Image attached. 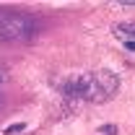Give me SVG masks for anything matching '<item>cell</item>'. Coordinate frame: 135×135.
Wrapping results in <instances>:
<instances>
[{"mask_svg": "<svg viewBox=\"0 0 135 135\" xmlns=\"http://www.w3.org/2000/svg\"><path fill=\"white\" fill-rule=\"evenodd\" d=\"M62 96L70 101H88V104H104V101L114 99L119 91V78L114 70L109 68H99L91 73H81V75H70L68 81L60 86Z\"/></svg>", "mask_w": 135, "mask_h": 135, "instance_id": "1", "label": "cell"}, {"mask_svg": "<svg viewBox=\"0 0 135 135\" xmlns=\"http://www.w3.org/2000/svg\"><path fill=\"white\" fill-rule=\"evenodd\" d=\"M36 34V21L18 11H0V42H23Z\"/></svg>", "mask_w": 135, "mask_h": 135, "instance_id": "2", "label": "cell"}, {"mask_svg": "<svg viewBox=\"0 0 135 135\" xmlns=\"http://www.w3.org/2000/svg\"><path fill=\"white\" fill-rule=\"evenodd\" d=\"M114 34L119 39H125V42H135V23H117Z\"/></svg>", "mask_w": 135, "mask_h": 135, "instance_id": "3", "label": "cell"}, {"mask_svg": "<svg viewBox=\"0 0 135 135\" xmlns=\"http://www.w3.org/2000/svg\"><path fill=\"white\" fill-rule=\"evenodd\" d=\"M21 130H26V125H23V122H16V125H11V127H5V135H18Z\"/></svg>", "mask_w": 135, "mask_h": 135, "instance_id": "4", "label": "cell"}, {"mask_svg": "<svg viewBox=\"0 0 135 135\" xmlns=\"http://www.w3.org/2000/svg\"><path fill=\"white\" fill-rule=\"evenodd\" d=\"M96 133H99V135H117L119 130L114 127V125H101V127L96 130Z\"/></svg>", "mask_w": 135, "mask_h": 135, "instance_id": "5", "label": "cell"}, {"mask_svg": "<svg viewBox=\"0 0 135 135\" xmlns=\"http://www.w3.org/2000/svg\"><path fill=\"white\" fill-rule=\"evenodd\" d=\"M119 5H130V8H135V0H119Z\"/></svg>", "mask_w": 135, "mask_h": 135, "instance_id": "6", "label": "cell"}, {"mask_svg": "<svg viewBox=\"0 0 135 135\" xmlns=\"http://www.w3.org/2000/svg\"><path fill=\"white\" fill-rule=\"evenodd\" d=\"M125 47H127L130 52H135V42H125Z\"/></svg>", "mask_w": 135, "mask_h": 135, "instance_id": "7", "label": "cell"}, {"mask_svg": "<svg viewBox=\"0 0 135 135\" xmlns=\"http://www.w3.org/2000/svg\"><path fill=\"white\" fill-rule=\"evenodd\" d=\"M0 81H3V75H0Z\"/></svg>", "mask_w": 135, "mask_h": 135, "instance_id": "8", "label": "cell"}]
</instances>
